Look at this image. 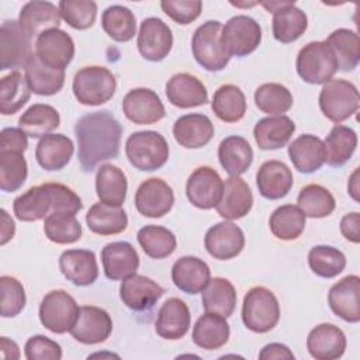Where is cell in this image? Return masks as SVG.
I'll use <instances>...</instances> for the list:
<instances>
[{"instance_id": "6da1fadb", "label": "cell", "mask_w": 360, "mask_h": 360, "mask_svg": "<svg viewBox=\"0 0 360 360\" xmlns=\"http://www.w3.org/2000/svg\"><path fill=\"white\" fill-rule=\"evenodd\" d=\"M77 159L84 172H93L100 163L120 153L122 127L110 111H96L80 117L75 125Z\"/></svg>"}, {"instance_id": "7a4b0ae2", "label": "cell", "mask_w": 360, "mask_h": 360, "mask_svg": "<svg viewBox=\"0 0 360 360\" xmlns=\"http://www.w3.org/2000/svg\"><path fill=\"white\" fill-rule=\"evenodd\" d=\"M280 321V304L274 292L263 285L252 287L243 297L242 322L255 333L274 329Z\"/></svg>"}, {"instance_id": "3957f363", "label": "cell", "mask_w": 360, "mask_h": 360, "mask_svg": "<svg viewBox=\"0 0 360 360\" xmlns=\"http://www.w3.org/2000/svg\"><path fill=\"white\" fill-rule=\"evenodd\" d=\"M125 155L135 169L153 172L166 165L169 145L165 136L156 131H136L125 142Z\"/></svg>"}, {"instance_id": "277c9868", "label": "cell", "mask_w": 360, "mask_h": 360, "mask_svg": "<svg viewBox=\"0 0 360 360\" xmlns=\"http://www.w3.org/2000/svg\"><path fill=\"white\" fill-rule=\"evenodd\" d=\"M117 80L112 72L104 66H84L76 72L72 90L83 105H101L112 98Z\"/></svg>"}, {"instance_id": "5b68a950", "label": "cell", "mask_w": 360, "mask_h": 360, "mask_svg": "<svg viewBox=\"0 0 360 360\" xmlns=\"http://www.w3.org/2000/svg\"><path fill=\"white\" fill-rule=\"evenodd\" d=\"M298 76L309 84H325L339 70L336 58L325 41H312L304 45L295 60Z\"/></svg>"}, {"instance_id": "8992f818", "label": "cell", "mask_w": 360, "mask_h": 360, "mask_svg": "<svg viewBox=\"0 0 360 360\" xmlns=\"http://www.w3.org/2000/svg\"><path fill=\"white\" fill-rule=\"evenodd\" d=\"M360 97L357 87L343 79H330L319 93V108L332 122L340 124L357 112Z\"/></svg>"}, {"instance_id": "52a82bcc", "label": "cell", "mask_w": 360, "mask_h": 360, "mask_svg": "<svg viewBox=\"0 0 360 360\" xmlns=\"http://www.w3.org/2000/svg\"><path fill=\"white\" fill-rule=\"evenodd\" d=\"M221 30L219 21L210 20L201 24L191 38L193 56L208 72H219L231 60V56L221 44Z\"/></svg>"}, {"instance_id": "ba28073f", "label": "cell", "mask_w": 360, "mask_h": 360, "mask_svg": "<svg viewBox=\"0 0 360 360\" xmlns=\"http://www.w3.org/2000/svg\"><path fill=\"white\" fill-rule=\"evenodd\" d=\"M80 307L65 290H52L39 304V321L44 328L53 333L70 332L77 321Z\"/></svg>"}, {"instance_id": "9c48e42d", "label": "cell", "mask_w": 360, "mask_h": 360, "mask_svg": "<svg viewBox=\"0 0 360 360\" xmlns=\"http://www.w3.org/2000/svg\"><path fill=\"white\" fill-rule=\"evenodd\" d=\"M262 42L259 22L245 14L229 18L221 30V44L229 56L243 58L257 49Z\"/></svg>"}, {"instance_id": "30bf717a", "label": "cell", "mask_w": 360, "mask_h": 360, "mask_svg": "<svg viewBox=\"0 0 360 360\" xmlns=\"http://www.w3.org/2000/svg\"><path fill=\"white\" fill-rule=\"evenodd\" d=\"M32 55V39L18 20H6L0 28V69L25 68Z\"/></svg>"}, {"instance_id": "8fae6325", "label": "cell", "mask_w": 360, "mask_h": 360, "mask_svg": "<svg viewBox=\"0 0 360 360\" xmlns=\"http://www.w3.org/2000/svg\"><path fill=\"white\" fill-rule=\"evenodd\" d=\"M34 52L44 66L53 70H65L75 56V42L66 31L53 28L42 32L35 39Z\"/></svg>"}, {"instance_id": "7c38bea8", "label": "cell", "mask_w": 360, "mask_h": 360, "mask_svg": "<svg viewBox=\"0 0 360 360\" xmlns=\"http://www.w3.org/2000/svg\"><path fill=\"white\" fill-rule=\"evenodd\" d=\"M136 45L143 59L149 62H160L172 51V30L163 20L158 17H148L141 22Z\"/></svg>"}, {"instance_id": "4fadbf2b", "label": "cell", "mask_w": 360, "mask_h": 360, "mask_svg": "<svg viewBox=\"0 0 360 360\" xmlns=\"http://www.w3.org/2000/svg\"><path fill=\"white\" fill-rule=\"evenodd\" d=\"M224 190V181L217 170L210 166L197 167L187 179L186 195L200 210H211L218 205Z\"/></svg>"}, {"instance_id": "5bb4252c", "label": "cell", "mask_w": 360, "mask_h": 360, "mask_svg": "<svg viewBox=\"0 0 360 360\" xmlns=\"http://www.w3.org/2000/svg\"><path fill=\"white\" fill-rule=\"evenodd\" d=\"M174 204L172 187L159 177L142 181L135 193V207L142 217L162 218L169 214Z\"/></svg>"}, {"instance_id": "9a60e30c", "label": "cell", "mask_w": 360, "mask_h": 360, "mask_svg": "<svg viewBox=\"0 0 360 360\" xmlns=\"http://www.w3.org/2000/svg\"><path fill=\"white\" fill-rule=\"evenodd\" d=\"M112 332V319L110 314L96 305H83L76 323L70 329L75 340L83 345H98L105 342Z\"/></svg>"}, {"instance_id": "2e32d148", "label": "cell", "mask_w": 360, "mask_h": 360, "mask_svg": "<svg viewBox=\"0 0 360 360\" xmlns=\"http://www.w3.org/2000/svg\"><path fill=\"white\" fill-rule=\"evenodd\" d=\"M122 112L131 122L138 125L155 124L166 114L160 97L146 87L132 89L124 96Z\"/></svg>"}, {"instance_id": "e0dca14e", "label": "cell", "mask_w": 360, "mask_h": 360, "mask_svg": "<svg viewBox=\"0 0 360 360\" xmlns=\"http://www.w3.org/2000/svg\"><path fill=\"white\" fill-rule=\"evenodd\" d=\"M204 246L217 260L236 257L245 248L243 231L231 221H222L211 226L204 236Z\"/></svg>"}, {"instance_id": "ac0fdd59", "label": "cell", "mask_w": 360, "mask_h": 360, "mask_svg": "<svg viewBox=\"0 0 360 360\" xmlns=\"http://www.w3.org/2000/svg\"><path fill=\"white\" fill-rule=\"evenodd\" d=\"M360 277L349 274L335 283L328 292V304L335 315L349 323L360 321Z\"/></svg>"}, {"instance_id": "d6986e66", "label": "cell", "mask_w": 360, "mask_h": 360, "mask_svg": "<svg viewBox=\"0 0 360 360\" xmlns=\"http://www.w3.org/2000/svg\"><path fill=\"white\" fill-rule=\"evenodd\" d=\"M163 292L165 290L160 284L141 274H134L122 280L120 285L121 301L129 309L136 312H143L153 308Z\"/></svg>"}, {"instance_id": "ffe728a7", "label": "cell", "mask_w": 360, "mask_h": 360, "mask_svg": "<svg viewBox=\"0 0 360 360\" xmlns=\"http://www.w3.org/2000/svg\"><path fill=\"white\" fill-rule=\"evenodd\" d=\"M101 263L104 274L110 280H125L139 267V256L129 242L118 240L107 243L101 249Z\"/></svg>"}, {"instance_id": "44dd1931", "label": "cell", "mask_w": 360, "mask_h": 360, "mask_svg": "<svg viewBox=\"0 0 360 360\" xmlns=\"http://www.w3.org/2000/svg\"><path fill=\"white\" fill-rule=\"evenodd\" d=\"M191 325V315L187 304L172 297L166 300L158 311L155 321V332L167 340H179L188 332Z\"/></svg>"}, {"instance_id": "7402d4cb", "label": "cell", "mask_w": 360, "mask_h": 360, "mask_svg": "<svg viewBox=\"0 0 360 360\" xmlns=\"http://www.w3.org/2000/svg\"><path fill=\"white\" fill-rule=\"evenodd\" d=\"M253 207V194L249 184L239 176H231L224 181L222 197L217 212L226 221L240 219L250 212Z\"/></svg>"}, {"instance_id": "603a6c76", "label": "cell", "mask_w": 360, "mask_h": 360, "mask_svg": "<svg viewBox=\"0 0 360 360\" xmlns=\"http://www.w3.org/2000/svg\"><path fill=\"white\" fill-rule=\"evenodd\" d=\"M59 269L65 278L77 287L91 285L98 277L96 255L87 249H69L59 257Z\"/></svg>"}, {"instance_id": "cb8c5ba5", "label": "cell", "mask_w": 360, "mask_h": 360, "mask_svg": "<svg viewBox=\"0 0 360 360\" xmlns=\"http://www.w3.org/2000/svg\"><path fill=\"white\" fill-rule=\"evenodd\" d=\"M166 97L179 108H193L208 103V91L204 83L190 73H176L166 83Z\"/></svg>"}, {"instance_id": "d4e9b609", "label": "cell", "mask_w": 360, "mask_h": 360, "mask_svg": "<svg viewBox=\"0 0 360 360\" xmlns=\"http://www.w3.org/2000/svg\"><path fill=\"white\" fill-rule=\"evenodd\" d=\"M308 353L316 360H335L346 350L345 332L333 323H319L307 338Z\"/></svg>"}, {"instance_id": "484cf974", "label": "cell", "mask_w": 360, "mask_h": 360, "mask_svg": "<svg viewBox=\"0 0 360 360\" xmlns=\"http://www.w3.org/2000/svg\"><path fill=\"white\" fill-rule=\"evenodd\" d=\"M173 284L186 294H198L211 280L208 264L195 256H183L172 267Z\"/></svg>"}, {"instance_id": "4316f807", "label": "cell", "mask_w": 360, "mask_h": 360, "mask_svg": "<svg viewBox=\"0 0 360 360\" xmlns=\"http://www.w3.org/2000/svg\"><path fill=\"white\" fill-rule=\"evenodd\" d=\"M60 18L62 15L59 7H56L53 3L34 0L22 6L18 15V22L32 39L34 37L38 38L48 30L59 28Z\"/></svg>"}, {"instance_id": "83f0119b", "label": "cell", "mask_w": 360, "mask_h": 360, "mask_svg": "<svg viewBox=\"0 0 360 360\" xmlns=\"http://www.w3.org/2000/svg\"><path fill=\"white\" fill-rule=\"evenodd\" d=\"M176 142L187 149H198L210 143L214 136V124L204 114H186L173 124Z\"/></svg>"}, {"instance_id": "f1b7e54d", "label": "cell", "mask_w": 360, "mask_h": 360, "mask_svg": "<svg viewBox=\"0 0 360 360\" xmlns=\"http://www.w3.org/2000/svg\"><path fill=\"white\" fill-rule=\"evenodd\" d=\"M256 184L262 197L280 200L292 188L294 179L291 169L281 160H267L256 173Z\"/></svg>"}, {"instance_id": "f546056e", "label": "cell", "mask_w": 360, "mask_h": 360, "mask_svg": "<svg viewBox=\"0 0 360 360\" xmlns=\"http://www.w3.org/2000/svg\"><path fill=\"white\" fill-rule=\"evenodd\" d=\"M75 145L72 139L63 134H48L39 138L35 148V159L38 165L48 172L63 169L72 159Z\"/></svg>"}, {"instance_id": "4dcf8cb0", "label": "cell", "mask_w": 360, "mask_h": 360, "mask_svg": "<svg viewBox=\"0 0 360 360\" xmlns=\"http://www.w3.org/2000/svg\"><path fill=\"white\" fill-rule=\"evenodd\" d=\"M295 131L294 121L287 115H269L259 120L253 136L262 150H274L285 146Z\"/></svg>"}, {"instance_id": "1f68e13d", "label": "cell", "mask_w": 360, "mask_h": 360, "mask_svg": "<svg viewBox=\"0 0 360 360\" xmlns=\"http://www.w3.org/2000/svg\"><path fill=\"white\" fill-rule=\"evenodd\" d=\"M288 158L300 173H314L325 163L323 141L312 134H302L288 145Z\"/></svg>"}, {"instance_id": "d6a6232c", "label": "cell", "mask_w": 360, "mask_h": 360, "mask_svg": "<svg viewBox=\"0 0 360 360\" xmlns=\"http://www.w3.org/2000/svg\"><path fill=\"white\" fill-rule=\"evenodd\" d=\"M52 208L53 201L48 183L28 188L13 202L14 215L22 222L45 219L52 212Z\"/></svg>"}, {"instance_id": "836d02e7", "label": "cell", "mask_w": 360, "mask_h": 360, "mask_svg": "<svg viewBox=\"0 0 360 360\" xmlns=\"http://www.w3.org/2000/svg\"><path fill=\"white\" fill-rule=\"evenodd\" d=\"M307 27V14L301 8H298L294 1H285L283 7L273 13V37L281 44H290L297 41L305 32Z\"/></svg>"}, {"instance_id": "e575fe53", "label": "cell", "mask_w": 360, "mask_h": 360, "mask_svg": "<svg viewBox=\"0 0 360 360\" xmlns=\"http://www.w3.org/2000/svg\"><path fill=\"white\" fill-rule=\"evenodd\" d=\"M218 159L229 176H240L248 172L253 162V149L243 136L231 135L221 141Z\"/></svg>"}, {"instance_id": "d590c367", "label": "cell", "mask_w": 360, "mask_h": 360, "mask_svg": "<svg viewBox=\"0 0 360 360\" xmlns=\"http://www.w3.org/2000/svg\"><path fill=\"white\" fill-rule=\"evenodd\" d=\"M231 329L226 318L205 312L201 315L193 328V342L204 350H217L229 340Z\"/></svg>"}, {"instance_id": "8d00e7d4", "label": "cell", "mask_w": 360, "mask_h": 360, "mask_svg": "<svg viewBox=\"0 0 360 360\" xmlns=\"http://www.w3.org/2000/svg\"><path fill=\"white\" fill-rule=\"evenodd\" d=\"M128 181L125 173L111 163H104L96 173V193L100 202L121 207L125 201Z\"/></svg>"}, {"instance_id": "74e56055", "label": "cell", "mask_w": 360, "mask_h": 360, "mask_svg": "<svg viewBox=\"0 0 360 360\" xmlns=\"http://www.w3.org/2000/svg\"><path fill=\"white\" fill-rule=\"evenodd\" d=\"M86 222L93 233L110 236L121 233L128 226L127 212L121 207L96 202L86 214Z\"/></svg>"}, {"instance_id": "f35d334b", "label": "cell", "mask_w": 360, "mask_h": 360, "mask_svg": "<svg viewBox=\"0 0 360 360\" xmlns=\"http://www.w3.org/2000/svg\"><path fill=\"white\" fill-rule=\"evenodd\" d=\"M236 290L233 284L224 277H214L202 290V308L205 312L229 318L236 307Z\"/></svg>"}, {"instance_id": "ab89813d", "label": "cell", "mask_w": 360, "mask_h": 360, "mask_svg": "<svg viewBox=\"0 0 360 360\" xmlns=\"http://www.w3.org/2000/svg\"><path fill=\"white\" fill-rule=\"evenodd\" d=\"M325 162L332 167L343 166L354 153L357 146V134L346 125L336 124L323 141Z\"/></svg>"}, {"instance_id": "60d3db41", "label": "cell", "mask_w": 360, "mask_h": 360, "mask_svg": "<svg viewBox=\"0 0 360 360\" xmlns=\"http://www.w3.org/2000/svg\"><path fill=\"white\" fill-rule=\"evenodd\" d=\"M60 124L59 112L49 104L37 103L28 107L18 118V128L30 138H42L52 134Z\"/></svg>"}, {"instance_id": "b9f144b4", "label": "cell", "mask_w": 360, "mask_h": 360, "mask_svg": "<svg viewBox=\"0 0 360 360\" xmlns=\"http://www.w3.org/2000/svg\"><path fill=\"white\" fill-rule=\"evenodd\" d=\"M325 42L330 46L339 70L350 72L357 68L360 60V38L356 31L338 28L325 39Z\"/></svg>"}, {"instance_id": "7bdbcfd3", "label": "cell", "mask_w": 360, "mask_h": 360, "mask_svg": "<svg viewBox=\"0 0 360 360\" xmlns=\"http://www.w3.org/2000/svg\"><path fill=\"white\" fill-rule=\"evenodd\" d=\"M25 80L34 94L53 96L59 93L65 84V70H53L44 66L35 52L24 68Z\"/></svg>"}, {"instance_id": "ee69618b", "label": "cell", "mask_w": 360, "mask_h": 360, "mask_svg": "<svg viewBox=\"0 0 360 360\" xmlns=\"http://www.w3.org/2000/svg\"><path fill=\"white\" fill-rule=\"evenodd\" d=\"M214 114L224 122H238L246 112V97L243 91L235 84L219 86L211 101Z\"/></svg>"}, {"instance_id": "f6af8a7d", "label": "cell", "mask_w": 360, "mask_h": 360, "mask_svg": "<svg viewBox=\"0 0 360 360\" xmlns=\"http://www.w3.org/2000/svg\"><path fill=\"white\" fill-rule=\"evenodd\" d=\"M307 217L298 205L284 204L277 207L269 219L271 233L281 240H294L305 229Z\"/></svg>"}, {"instance_id": "bcb514c9", "label": "cell", "mask_w": 360, "mask_h": 360, "mask_svg": "<svg viewBox=\"0 0 360 360\" xmlns=\"http://www.w3.org/2000/svg\"><path fill=\"white\" fill-rule=\"evenodd\" d=\"M31 89L21 72L13 70L0 80V112L13 115L30 100Z\"/></svg>"}, {"instance_id": "7dc6e473", "label": "cell", "mask_w": 360, "mask_h": 360, "mask_svg": "<svg viewBox=\"0 0 360 360\" xmlns=\"http://www.w3.org/2000/svg\"><path fill=\"white\" fill-rule=\"evenodd\" d=\"M101 27L104 32L117 42H128L136 34V20L134 13L124 6L114 4L101 14Z\"/></svg>"}, {"instance_id": "c3c4849f", "label": "cell", "mask_w": 360, "mask_h": 360, "mask_svg": "<svg viewBox=\"0 0 360 360\" xmlns=\"http://www.w3.org/2000/svg\"><path fill=\"white\" fill-rule=\"evenodd\" d=\"M138 243L146 256L152 259H165L170 256L177 246L172 231L160 225H146L138 231Z\"/></svg>"}, {"instance_id": "681fc988", "label": "cell", "mask_w": 360, "mask_h": 360, "mask_svg": "<svg viewBox=\"0 0 360 360\" xmlns=\"http://www.w3.org/2000/svg\"><path fill=\"white\" fill-rule=\"evenodd\" d=\"M297 202L300 210L308 218H325L336 208L332 193L321 184H307L301 188Z\"/></svg>"}, {"instance_id": "f907efd6", "label": "cell", "mask_w": 360, "mask_h": 360, "mask_svg": "<svg viewBox=\"0 0 360 360\" xmlns=\"http://www.w3.org/2000/svg\"><path fill=\"white\" fill-rule=\"evenodd\" d=\"M291 91L280 83H264L255 91L256 107L269 115H284L292 107Z\"/></svg>"}, {"instance_id": "816d5d0a", "label": "cell", "mask_w": 360, "mask_h": 360, "mask_svg": "<svg viewBox=\"0 0 360 360\" xmlns=\"http://www.w3.org/2000/svg\"><path fill=\"white\" fill-rule=\"evenodd\" d=\"M45 236L58 245H70L82 238V225L76 215L55 212L44 219Z\"/></svg>"}, {"instance_id": "f5cc1de1", "label": "cell", "mask_w": 360, "mask_h": 360, "mask_svg": "<svg viewBox=\"0 0 360 360\" xmlns=\"http://www.w3.org/2000/svg\"><path fill=\"white\" fill-rule=\"evenodd\" d=\"M308 264L316 276L332 278L345 270L346 257L343 252L333 246L316 245L308 252Z\"/></svg>"}, {"instance_id": "db71d44e", "label": "cell", "mask_w": 360, "mask_h": 360, "mask_svg": "<svg viewBox=\"0 0 360 360\" xmlns=\"http://www.w3.org/2000/svg\"><path fill=\"white\" fill-rule=\"evenodd\" d=\"M28 165L24 153L0 150V188L6 193L17 191L27 180Z\"/></svg>"}, {"instance_id": "11a10c76", "label": "cell", "mask_w": 360, "mask_h": 360, "mask_svg": "<svg viewBox=\"0 0 360 360\" xmlns=\"http://www.w3.org/2000/svg\"><path fill=\"white\" fill-rule=\"evenodd\" d=\"M62 18L75 30L93 27L97 17V4L84 0H62L58 4Z\"/></svg>"}, {"instance_id": "9f6ffc18", "label": "cell", "mask_w": 360, "mask_h": 360, "mask_svg": "<svg viewBox=\"0 0 360 360\" xmlns=\"http://www.w3.org/2000/svg\"><path fill=\"white\" fill-rule=\"evenodd\" d=\"M0 290H1V311H0L1 316L3 318L17 316L24 309L27 302L22 284L11 276H1Z\"/></svg>"}, {"instance_id": "6f0895ef", "label": "cell", "mask_w": 360, "mask_h": 360, "mask_svg": "<svg viewBox=\"0 0 360 360\" xmlns=\"http://www.w3.org/2000/svg\"><path fill=\"white\" fill-rule=\"evenodd\" d=\"M163 13L180 25H187L195 21L202 10L200 0H163L160 1Z\"/></svg>"}, {"instance_id": "680465c9", "label": "cell", "mask_w": 360, "mask_h": 360, "mask_svg": "<svg viewBox=\"0 0 360 360\" xmlns=\"http://www.w3.org/2000/svg\"><path fill=\"white\" fill-rule=\"evenodd\" d=\"M24 354L28 360H60L62 349L55 340L44 335H35L27 340Z\"/></svg>"}, {"instance_id": "91938a15", "label": "cell", "mask_w": 360, "mask_h": 360, "mask_svg": "<svg viewBox=\"0 0 360 360\" xmlns=\"http://www.w3.org/2000/svg\"><path fill=\"white\" fill-rule=\"evenodd\" d=\"M48 187L51 190L53 201V208L51 214L65 212L76 215L83 208L80 197L68 186L62 183H48Z\"/></svg>"}, {"instance_id": "94428289", "label": "cell", "mask_w": 360, "mask_h": 360, "mask_svg": "<svg viewBox=\"0 0 360 360\" xmlns=\"http://www.w3.org/2000/svg\"><path fill=\"white\" fill-rule=\"evenodd\" d=\"M28 148V135L20 128H4L0 134V150L24 153Z\"/></svg>"}, {"instance_id": "6125c7cd", "label": "cell", "mask_w": 360, "mask_h": 360, "mask_svg": "<svg viewBox=\"0 0 360 360\" xmlns=\"http://www.w3.org/2000/svg\"><path fill=\"white\" fill-rule=\"evenodd\" d=\"M340 232L352 243L360 242V215L359 212L346 214L340 219Z\"/></svg>"}, {"instance_id": "be15d7a7", "label": "cell", "mask_w": 360, "mask_h": 360, "mask_svg": "<svg viewBox=\"0 0 360 360\" xmlns=\"http://www.w3.org/2000/svg\"><path fill=\"white\" fill-rule=\"evenodd\" d=\"M294 357H295L294 353L283 343H269L259 353V359L262 360H273V359L294 360Z\"/></svg>"}, {"instance_id": "e7e4bbea", "label": "cell", "mask_w": 360, "mask_h": 360, "mask_svg": "<svg viewBox=\"0 0 360 360\" xmlns=\"http://www.w3.org/2000/svg\"><path fill=\"white\" fill-rule=\"evenodd\" d=\"M1 238H0V245H6L10 239H13L14 232H15V225L13 218L7 214L6 210H1Z\"/></svg>"}, {"instance_id": "03108f58", "label": "cell", "mask_w": 360, "mask_h": 360, "mask_svg": "<svg viewBox=\"0 0 360 360\" xmlns=\"http://www.w3.org/2000/svg\"><path fill=\"white\" fill-rule=\"evenodd\" d=\"M0 350L3 359H20V349L17 343L6 336L0 339Z\"/></svg>"}, {"instance_id": "003e7915", "label": "cell", "mask_w": 360, "mask_h": 360, "mask_svg": "<svg viewBox=\"0 0 360 360\" xmlns=\"http://www.w3.org/2000/svg\"><path fill=\"white\" fill-rule=\"evenodd\" d=\"M347 193L354 201H359V167L354 169L352 173L349 183H347Z\"/></svg>"}]
</instances>
